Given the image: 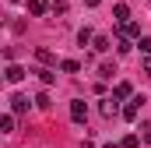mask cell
<instances>
[{
    "instance_id": "15",
    "label": "cell",
    "mask_w": 151,
    "mask_h": 148,
    "mask_svg": "<svg viewBox=\"0 0 151 148\" xmlns=\"http://www.w3.org/2000/svg\"><path fill=\"white\" fill-rule=\"evenodd\" d=\"M113 74H116V67H113V64H99V78H102V81H109Z\"/></svg>"
},
{
    "instance_id": "25",
    "label": "cell",
    "mask_w": 151,
    "mask_h": 148,
    "mask_svg": "<svg viewBox=\"0 0 151 148\" xmlns=\"http://www.w3.org/2000/svg\"><path fill=\"white\" fill-rule=\"evenodd\" d=\"M106 148H123V145H106Z\"/></svg>"
},
{
    "instance_id": "19",
    "label": "cell",
    "mask_w": 151,
    "mask_h": 148,
    "mask_svg": "<svg viewBox=\"0 0 151 148\" xmlns=\"http://www.w3.org/2000/svg\"><path fill=\"white\" fill-rule=\"evenodd\" d=\"M35 57H39V64H53V53L49 49H35Z\"/></svg>"
},
{
    "instance_id": "12",
    "label": "cell",
    "mask_w": 151,
    "mask_h": 148,
    "mask_svg": "<svg viewBox=\"0 0 151 148\" xmlns=\"http://www.w3.org/2000/svg\"><path fill=\"white\" fill-rule=\"evenodd\" d=\"M39 81H42V85H53V81H56V74H53V71H49V67H39Z\"/></svg>"
},
{
    "instance_id": "9",
    "label": "cell",
    "mask_w": 151,
    "mask_h": 148,
    "mask_svg": "<svg viewBox=\"0 0 151 148\" xmlns=\"http://www.w3.org/2000/svg\"><path fill=\"white\" fill-rule=\"evenodd\" d=\"M14 116H18V113H7V116H0V131H4V134H14Z\"/></svg>"
},
{
    "instance_id": "5",
    "label": "cell",
    "mask_w": 151,
    "mask_h": 148,
    "mask_svg": "<svg viewBox=\"0 0 151 148\" xmlns=\"http://www.w3.org/2000/svg\"><path fill=\"white\" fill-rule=\"evenodd\" d=\"M4 78H7L11 85H18V81L25 78V67H18V64H7V71H4Z\"/></svg>"
},
{
    "instance_id": "16",
    "label": "cell",
    "mask_w": 151,
    "mask_h": 148,
    "mask_svg": "<svg viewBox=\"0 0 151 148\" xmlns=\"http://www.w3.org/2000/svg\"><path fill=\"white\" fill-rule=\"evenodd\" d=\"M116 49H119V53H130V49H134V42H130L127 36H119V39H116Z\"/></svg>"
},
{
    "instance_id": "4",
    "label": "cell",
    "mask_w": 151,
    "mask_h": 148,
    "mask_svg": "<svg viewBox=\"0 0 151 148\" xmlns=\"http://www.w3.org/2000/svg\"><path fill=\"white\" fill-rule=\"evenodd\" d=\"M49 7H53L49 0H28V14H35V18H42V14H46Z\"/></svg>"
},
{
    "instance_id": "17",
    "label": "cell",
    "mask_w": 151,
    "mask_h": 148,
    "mask_svg": "<svg viewBox=\"0 0 151 148\" xmlns=\"http://www.w3.org/2000/svg\"><path fill=\"white\" fill-rule=\"evenodd\" d=\"M91 39H95V32H91V28H81V32H77V42H81V46H88Z\"/></svg>"
},
{
    "instance_id": "1",
    "label": "cell",
    "mask_w": 151,
    "mask_h": 148,
    "mask_svg": "<svg viewBox=\"0 0 151 148\" xmlns=\"http://www.w3.org/2000/svg\"><path fill=\"white\" fill-rule=\"evenodd\" d=\"M70 120H74V123H84V120H88V102H84V99H74V102H70Z\"/></svg>"
},
{
    "instance_id": "10",
    "label": "cell",
    "mask_w": 151,
    "mask_h": 148,
    "mask_svg": "<svg viewBox=\"0 0 151 148\" xmlns=\"http://www.w3.org/2000/svg\"><path fill=\"white\" fill-rule=\"evenodd\" d=\"M113 95H116V99H130V95H134V88H130V81H119Z\"/></svg>"
},
{
    "instance_id": "6",
    "label": "cell",
    "mask_w": 151,
    "mask_h": 148,
    "mask_svg": "<svg viewBox=\"0 0 151 148\" xmlns=\"http://www.w3.org/2000/svg\"><path fill=\"white\" fill-rule=\"evenodd\" d=\"M11 113H18V116L28 113V95H14V99H11Z\"/></svg>"
},
{
    "instance_id": "3",
    "label": "cell",
    "mask_w": 151,
    "mask_h": 148,
    "mask_svg": "<svg viewBox=\"0 0 151 148\" xmlns=\"http://www.w3.org/2000/svg\"><path fill=\"white\" fill-rule=\"evenodd\" d=\"M119 36H127V39H141V25H137V21H123V25H119Z\"/></svg>"
},
{
    "instance_id": "13",
    "label": "cell",
    "mask_w": 151,
    "mask_h": 148,
    "mask_svg": "<svg viewBox=\"0 0 151 148\" xmlns=\"http://www.w3.org/2000/svg\"><path fill=\"white\" fill-rule=\"evenodd\" d=\"M60 71H63V74H77L81 64H77V60H60Z\"/></svg>"
},
{
    "instance_id": "14",
    "label": "cell",
    "mask_w": 151,
    "mask_h": 148,
    "mask_svg": "<svg viewBox=\"0 0 151 148\" xmlns=\"http://www.w3.org/2000/svg\"><path fill=\"white\" fill-rule=\"evenodd\" d=\"M49 14H53V18H63V14H67V4H63V0H53Z\"/></svg>"
},
{
    "instance_id": "11",
    "label": "cell",
    "mask_w": 151,
    "mask_h": 148,
    "mask_svg": "<svg viewBox=\"0 0 151 148\" xmlns=\"http://www.w3.org/2000/svg\"><path fill=\"white\" fill-rule=\"evenodd\" d=\"M137 102H141V99H134V102L123 106V120H137Z\"/></svg>"
},
{
    "instance_id": "18",
    "label": "cell",
    "mask_w": 151,
    "mask_h": 148,
    "mask_svg": "<svg viewBox=\"0 0 151 148\" xmlns=\"http://www.w3.org/2000/svg\"><path fill=\"white\" fill-rule=\"evenodd\" d=\"M119 145H123V148H141V141H137V134H127Z\"/></svg>"
},
{
    "instance_id": "24",
    "label": "cell",
    "mask_w": 151,
    "mask_h": 148,
    "mask_svg": "<svg viewBox=\"0 0 151 148\" xmlns=\"http://www.w3.org/2000/svg\"><path fill=\"white\" fill-rule=\"evenodd\" d=\"M99 4H102V0H84V7H99Z\"/></svg>"
},
{
    "instance_id": "2",
    "label": "cell",
    "mask_w": 151,
    "mask_h": 148,
    "mask_svg": "<svg viewBox=\"0 0 151 148\" xmlns=\"http://www.w3.org/2000/svg\"><path fill=\"white\" fill-rule=\"evenodd\" d=\"M102 116H106V120H113V116H119V99H102Z\"/></svg>"
},
{
    "instance_id": "23",
    "label": "cell",
    "mask_w": 151,
    "mask_h": 148,
    "mask_svg": "<svg viewBox=\"0 0 151 148\" xmlns=\"http://www.w3.org/2000/svg\"><path fill=\"white\" fill-rule=\"evenodd\" d=\"M144 78H151V60H144Z\"/></svg>"
},
{
    "instance_id": "20",
    "label": "cell",
    "mask_w": 151,
    "mask_h": 148,
    "mask_svg": "<svg viewBox=\"0 0 151 148\" xmlns=\"http://www.w3.org/2000/svg\"><path fill=\"white\" fill-rule=\"evenodd\" d=\"M35 106H39V110H49V95H46V92H39V95H35Z\"/></svg>"
},
{
    "instance_id": "8",
    "label": "cell",
    "mask_w": 151,
    "mask_h": 148,
    "mask_svg": "<svg viewBox=\"0 0 151 148\" xmlns=\"http://www.w3.org/2000/svg\"><path fill=\"white\" fill-rule=\"evenodd\" d=\"M109 46H113V42H109V36H95V39H91V49H95V53H106Z\"/></svg>"
},
{
    "instance_id": "21",
    "label": "cell",
    "mask_w": 151,
    "mask_h": 148,
    "mask_svg": "<svg viewBox=\"0 0 151 148\" xmlns=\"http://www.w3.org/2000/svg\"><path fill=\"white\" fill-rule=\"evenodd\" d=\"M137 46H141V53H151V39H148V36L137 39Z\"/></svg>"
},
{
    "instance_id": "22",
    "label": "cell",
    "mask_w": 151,
    "mask_h": 148,
    "mask_svg": "<svg viewBox=\"0 0 151 148\" xmlns=\"http://www.w3.org/2000/svg\"><path fill=\"white\" fill-rule=\"evenodd\" d=\"M141 138H144V141L151 145V123H144V127H141Z\"/></svg>"
},
{
    "instance_id": "7",
    "label": "cell",
    "mask_w": 151,
    "mask_h": 148,
    "mask_svg": "<svg viewBox=\"0 0 151 148\" xmlns=\"http://www.w3.org/2000/svg\"><path fill=\"white\" fill-rule=\"evenodd\" d=\"M113 18L119 21V25H123V21H130V7H127V4H116V7H113Z\"/></svg>"
}]
</instances>
